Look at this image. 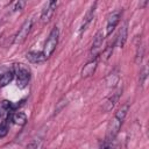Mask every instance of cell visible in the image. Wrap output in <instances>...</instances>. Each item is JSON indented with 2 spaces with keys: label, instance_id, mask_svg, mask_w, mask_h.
Segmentation results:
<instances>
[{
  "label": "cell",
  "instance_id": "1",
  "mask_svg": "<svg viewBox=\"0 0 149 149\" xmlns=\"http://www.w3.org/2000/svg\"><path fill=\"white\" fill-rule=\"evenodd\" d=\"M14 74L16 76V85L20 88H24L30 80V70L24 64L20 63L14 66Z\"/></svg>",
  "mask_w": 149,
  "mask_h": 149
},
{
  "label": "cell",
  "instance_id": "2",
  "mask_svg": "<svg viewBox=\"0 0 149 149\" xmlns=\"http://www.w3.org/2000/svg\"><path fill=\"white\" fill-rule=\"evenodd\" d=\"M58 36H59V30L57 27H54L44 43V48H43V54L47 58H49L52 52L55 51L57 44H58Z\"/></svg>",
  "mask_w": 149,
  "mask_h": 149
},
{
  "label": "cell",
  "instance_id": "3",
  "mask_svg": "<svg viewBox=\"0 0 149 149\" xmlns=\"http://www.w3.org/2000/svg\"><path fill=\"white\" fill-rule=\"evenodd\" d=\"M33 22H34L33 19H28L22 23L21 28L19 29V31L16 33V35L14 37V41H13L14 44H21L27 40V37H28V35H29V33L31 30Z\"/></svg>",
  "mask_w": 149,
  "mask_h": 149
},
{
  "label": "cell",
  "instance_id": "4",
  "mask_svg": "<svg viewBox=\"0 0 149 149\" xmlns=\"http://www.w3.org/2000/svg\"><path fill=\"white\" fill-rule=\"evenodd\" d=\"M122 121H120L119 119H116L115 116L109 121L108 127H107V132H106V140L105 142H111L115 139V136L118 135L121 126H122Z\"/></svg>",
  "mask_w": 149,
  "mask_h": 149
},
{
  "label": "cell",
  "instance_id": "5",
  "mask_svg": "<svg viewBox=\"0 0 149 149\" xmlns=\"http://www.w3.org/2000/svg\"><path fill=\"white\" fill-rule=\"evenodd\" d=\"M120 17H121V10H114L112 12L108 17H107V21H106V36H109L113 30L115 29V27L118 26L119 21H120Z\"/></svg>",
  "mask_w": 149,
  "mask_h": 149
},
{
  "label": "cell",
  "instance_id": "6",
  "mask_svg": "<svg viewBox=\"0 0 149 149\" xmlns=\"http://www.w3.org/2000/svg\"><path fill=\"white\" fill-rule=\"evenodd\" d=\"M56 7H57V1H49L48 2V5L44 7V9L42 10V14H41V21L43 23H48L51 20V17L55 14Z\"/></svg>",
  "mask_w": 149,
  "mask_h": 149
},
{
  "label": "cell",
  "instance_id": "7",
  "mask_svg": "<svg viewBox=\"0 0 149 149\" xmlns=\"http://www.w3.org/2000/svg\"><path fill=\"white\" fill-rule=\"evenodd\" d=\"M95 7H97V2H94V3L91 6V8L87 10V13L85 14L84 20H83V22H81V26H80V28H79V33H80V34H81V33H84V31L88 28V26L91 24V22H92L93 17H94Z\"/></svg>",
  "mask_w": 149,
  "mask_h": 149
},
{
  "label": "cell",
  "instance_id": "8",
  "mask_svg": "<svg viewBox=\"0 0 149 149\" xmlns=\"http://www.w3.org/2000/svg\"><path fill=\"white\" fill-rule=\"evenodd\" d=\"M127 37H128V23L125 22L121 28L119 29V33H118V37L115 38V43L119 48H122L127 41Z\"/></svg>",
  "mask_w": 149,
  "mask_h": 149
},
{
  "label": "cell",
  "instance_id": "9",
  "mask_svg": "<svg viewBox=\"0 0 149 149\" xmlns=\"http://www.w3.org/2000/svg\"><path fill=\"white\" fill-rule=\"evenodd\" d=\"M119 98H120V91H116L115 93H112V95H109V97L105 100V102H104V105H102V111H104V112H109V111H112V109L114 108V106L116 105V102L119 101Z\"/></svg>",
  "mask_w": 149,
  "mask_h": 149
},
{
  "label": "cell",
  "instance_id": "10",
  "mask_svg": "<svg viewBox=\"0 0 149 149\" xmlns=\"http://www.w3.org/2000/svg\"><path fill=\"white\" fill-rule=\"evenodd\" d=\"M26 57L33 64H41L47 61V57L44 56L43 51H29L27 52Z\"/></svg>",
  "mask_w": 149,
  "mask_h": 149
},
{
  "label": "cell",
  "instance_id": "11",
  "mask_svg": "<svg viewBox=\"0 0 149 149\" xmlns=\"http://www.w3.org/2000/svg\"><path fill=\"white\" fill-rule=\"evenodd\" d=\"M97 65H98L97 58H93V59H91L90 62H87V63L84 65L83 70H81V77H83V78H87V77L92 76V74L94 73L95 69H97Z\"/></svg>",
  "mask_w": 149,
  "mask_h": 149
},
{
  "label": "cell",
  "instance_id": "12",
  "mask_svg": "<svg viewBox=\"0 0 149 149\" xmlns=\"http://www.w3.org/2000/svg\"><path fill=\"white\" fill-rule=\"evenodd\" d=\"M102 41H104V34L101 30H99L95 36H94V40H93V43H92V48H91V55L93 56H97L101 45H102Z\"/></svg>",
  "mask_w": 149,
  "mask_h": 149
},
{
  "label": "cell",
  "instance_id": "13",
  "mask_svg": "<svg viewBox=\"0 0 149 149\" xmlns=\"http://www.w3.org/2000/svg\"><path fill=\"white\" fill-rule=\"evenodd\" d=\"M14 78V70H7L5 71L1 76H0V87H3L6 85H8Z\"/></svg>",
  "mask_w": 149,
  "mask_h": 149
},
{
  "label": "cell",
  "instance_id": "14",
  "mask_svg": "<svg viewBox=\"0 0 149 149\" xmlns=\"http://www.w3.org/2000/svg\"><path fill=\"white\" fill-rule=\"evenodd\" d=\"M128 111H129V102L127 101V102H125L118 111H116V113H115V118L116 119H119L120 121H122L123 122V120H125V118H126V115H127V113H128Z\"/></svg>",
  "mask_w": 149,
  "mask_h": 149
},
{
  "label": "cell",
  "instance_id": "15",
  "mask_svg": "<svg viewBox=\"0 0 149 149\" xmlns=\"http://www.w3.org/2000/svg\"><path fill=\"white\" fill-rule=\"evenodd\" d=\"M12 120L14 121V123H16L19 126H24L26 122H27V116H26L24 113L17 112V113H15V114L12 115Z\"/></svg>",
  "mask_w": 149,
  "mask_h": 149
},
{
  "label": "cell",
  "instance_id": "16",
  "mask_svg": "<svg viewBox=\"0 0 149 149\" xmlns=\"http://www.w3.org/2000/svg\"><path fill=\"white\" fill-rule=\"evenodd\" d=\"M12 120V115L9 114L0 125V139L1 137H5L8 133V128H9V121Z\"/></svg>",
  "mask_w": 149,
  "mask_h": 149
},
{
  "label": "cell",
  "instance_id": "17",
  "mask_svg": "<svg viewBox=\"0 0 149 149\" xmlns=\"http://www.w3.org/2000/svg\"><path fill=\"white\" fill-rule=\"evenodd\" d=\"M114 44H115V42L111 45H108L105 50H102V54H101V61H104V62H106V61H108L109 59V57L112 56V54H113V49H114Z\"/></svg>",
  "mask_w": 149,
  "mask_h": 149
},
{
  "label": "cell",
  "instance_id": "18",
  "mask_svg": "<svg viewBox=\"0 0 149 149\" xmlns=\"http://www.w3.org/2000/svg\"><path fill=\"white\" fill-rule=\"evenodd\" d=\"M118 81H119V74L116 73V72H112V73H109V76L107 77V79H106V83H107V85L111 87H113V86H115V84H118Z\"/></svg>",
  "mask_w": 149,
  "mask_h": 149
},
{
  "label": "cell",
  "instance_id": "19",
  "mask_svg": "<svg viewBox=\"0 0 149 149\" xmlns=\"http://www.w3.org/2000/svg\"><path fill=\"white\" fill-rule=\"evenodd\" d=\"M143 55H144V47L142 44H139L137 49H136V55H135V63L136 64H140L142 62Z\"/></svg>",
  "mask_w": 149,
  "mask_h": 149
},
{
  "label": "cell",
  "instance_id": "20",
  "mask_svg": "<svg viewBox=\"0 0 149 149\" xmlns=\"http://www.w3.org/2000/svg\"><path fill=\"white\" fill-rule=\"evenodd\" d=\"M147 73H148V70H147V65H144L141 71H140V78H139V81H140V85L142 86L147 79Z\"/></svg>",
  "mask_w": 149,
  "mask_h": 149
},
{
  "label": "cell",
  "instance_id": "21",
  "mask_svg": "<svg viewBox=\"0 0 149 149\" xmlns=\"http://www.w3.org/2000/svg\"><path fill=\"white\" fill-rule=\"evenodd\" d=\"M26 6V1H22V0H20V1H17V2H15V6H14V10H21L23 7Z\"/></svg>",
  "mask_w": 149,
  "mask_h": 149
},
{
  "label": "cell",
  "instance_id": "22",
  "mask_svg": "<svg viewBox=\"0 0 149 149\" xmlns=\"http://www.w3.org/2000/svg\"><path fill=\"white\" fill-rule=\"evenodd\" d=\"M64 105H66V100H65V99H62V100L58 102V107L55 109V114H57V113L63 108V106H64Z\"/></svg>",
  "mask_w": 149,
  "mask_h": 149
},
{
  "label": "cell",
  "instance_id": "23",
  "mask_svg": "<svg viewBox=\"0 0 149 149\" xmlns=\"http://www.w3.org/2000/svg\"><path fill=\"white\" fill-rule=\"evenodd\" d=\"M1 115H2V108L0 107V116H1Z\"/></svg>",
  "mask_w": 149,
  "mask_h": 149
}]
</instances>
